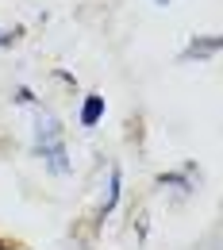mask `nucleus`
Returning a JSON list of instances; mask_svg holds the SVG:
<instances>
[{
  "label": "nucleus",
  "instance_id": "nucleus-3",
  "mask_svg": "<svg viewBox=\"0 0 223 250\" xmlns=\"http://www.w3.org/2000/svg\"><path fill=\"white\" fill-rule=\"evenodd\" d=\"M116 200H120V169H112V177H108V192H104V200H100V216L112 212Z\"/></svg>",
  "mask_w": 223,
  "mask_h": 250
},
{
  "label": "nucleus",
  "instance_id": "nucleus-2",
  "mask_svg": "<svg viewBox=\"0 0 223 250\" xmlns=\"http://www.w3.org/2000/svg\"><path fill=\"white\" fill-rule=\"evenodd\" d=\"M104 116V96H89L85 108H81V124L85 127H96V120Z\"/></svg>",
  "mask_w": 223,
  "mask_h": 250
},
{
  "label": "nucleus",
  "instance_id": "nucleus-5",
  "mask_svg": "<svg viewBox=\"0 0 223 250\" xmlns=\"http://www.w3.org/2000/svg\"><path fill=\"white\" fill-rule=\"evenodd\" d=\"M16 42V31H8V27H0V46H12Z\"/></svg>",
  "mask_w": 223,
  "mask_h": 250
},
{
  "label": "nucleus",
  "instance_id": "nucleus-6",
  "mask_svg": "<svg viewBox=\"0 0 223 250\" xmlns=\"http://www.w3.org/2000/svg\"><path fill=\"white\" fill-rule=\"evenodd\" d=\"M154 4H169V0H154Z\"/></svg>",
  "mask_w": 223,
  "mask_h": 250
},
{
  "label": "nucleus",
  "instance_id": "nucleus-4",
  "mask_svg": "<svg viewBox=\"0 0 223 250\" xmlns=\"http://www.w3.org/2000/svg\"><path fill=\"white\" fill-rule=\"evenodd\" d=\"M216 50H220V39H204V42H192L185 58H208V54H216Z\"/></svg>",
  "mask_w": 223,
  "mask_h": 250
},
{
  "label": "nucleus",
  "instance_id": "nucleus-1",
  "mask_svg": "<svg viewBox=\"0 0 223 250\" xmlns=\"http://www.w3.org/2000/svg\"><path fill=\"white\" fill-rule=\"evenodd\" d=\"M35 150H39V158L46 162L50 173H58V177L69 173V154H65L62 127H58V120H54L46 108L35 112Z\"/></svg>",
  "mask_w": 223,
  "mask_h": 250
}]
</instances>
